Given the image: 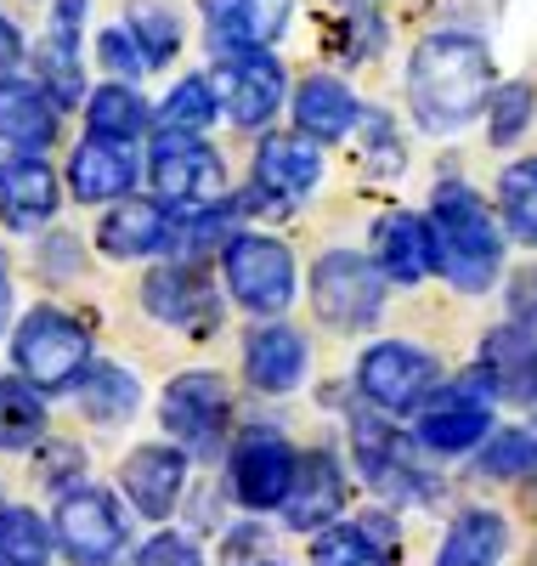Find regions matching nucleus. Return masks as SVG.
<instances>
[{"label": "nucleus", "mask_w": 537, "mask_h": 566, "mask_svg": "<svg viewBox=\"0 0 537 566\" xmlns=\"http://www.w3.org/2000/svg\"><path fill=\"white\" fill-rule=\"evenodd\" d=\"M509 544H515L509 515L493 510V504H470V510H459L448 522L430 566H498L509 555Z\"/></svg>", "instance_id": "cd10ccee"}, {"label": "nucleus", "mask_w": 537, "mask_h": 566, "mask_svg": "<svg viewBox=\"0 0 537 566\" xmlns=\"http://www.w3.org/2000/svg\"><path fill=\"white\" fill-rule=\"evenodd\" d=\"M141 312H148L154 323L176 328V335H192V340H204L221 328L227 317V301L215 290V277L204 272V261H159L148 266V277H141Z\"/></svg>", "instance_id": "2eb2a0df"}, {"label": "nucleus", "mask_w": 537, "mask_h": 566, "mask_svg": "<svg viewBox=\"0 0 537 566\" xmlns=\"http://www.w3.org/2000/svg\"><path fill=\"white\" fill-rule=\"evenodd\" d=\"M91 328L63 306H29L12 328V368L34 391H74L91 368Z\"/></svg>", "instance_id": "423d86ee"}, {"label": "nucleus", "mask_w": 537, "mask_h": 566, "mask_svg": "<svg viewBox=\"0 0 537 566\" xmlns=\"http://www.w3.org/2000/svg\"><path fill=\"white\" fill-rule=\"evenodd\" d=\"M52 549H57L52 527L29 504L0 515V566H52Z\"/></svg>", "instance_id": "58836bf2"}, {"label": "nucleus", "mask_w": 537, "mask_h": 566, "mask_svg": "<svg viewBox=\"0 0 537 566\" xmlns=\"http://www.w3.org/2000/svg\"><path fill=\"white\" fill-rule=\"evenodd\" d=\"M475 374L493 386L498 402L515 408H537V335L520 323H493L475 346Z\"/></svg>", "instance_id": "aec40b11"}, {"label": "nucleus", "mask_w": 537, "mask_h": 566, "mask_svg": "<svg viewBox=\"0 0 537 566\" xmlns=\"http://www.w3.org/2000/svg\"><path fill=\"white\" fill-rule=\"evenodd\" d=\"M339 7H351V0H339Z\"/></svg>", "instance_id": "8fccbe9b"}, {"label": "nucleus", "mask_w": 537, "mask_h": 566, "mask_svg": "<svg viewBox=\"0 0 537 566\" xmlns=\"http://www.w3.org/2000/svg\"><path fill=\"white\" fill-rule=\"evenodd\" d=\"M215 261H221V290L238 312L288 317V306H295V295H301V261L277 232L238 227Z\"/></svg>", "instance_id": "20e7f679"}, {"label": "nucleus", "mask_w": 537, "mask_h": 566, "mask_svg": "<svg viewBox=\"0 0 537 566\" xmlns=\"http://www.w3.org/2000/svg\"><path fill=\"white\" fill-rule=\"evenodd\" d=\"M204 7V34L215 52L232 45H277L295 23V0H199Z\"/></svg>", "instance_id": "a878e982"}, {"label": "nucleus", "mask_w": 537, "mask_h": 566, "mask_svg": "<svg viewBox=\"0 0 537 566\" xmlns=\"http://www.w3.org/2000/svg\"><path fill=\"white\" fill-rule=\"evenodd\" d=\"M63 136V108L40 80L7 74L0 80V148L7 154H45Z\"/></svg>", "instance_id": "b1692460"}, {"label": "nucleus", "mask_w": 537, "mask_h": 566, "mask_svg": "<svg viewBox=\"0 0 537 566\" xmlns=\"http://www.w3.org/2000/svg\"><path fill=\"white\" fill-rule=\"evenodd\" d=\"M243 386L261 391V397H295L312 374V335L288 317H255L243 328Z\"/></svg>", "instance_id": "dca6fc26"}, {"label": "nucleus", "mask_w": 537, "mask_h": 566, "mask_svg": "<svg viewBox=\"0 0 537 566\" xmlns=\"http://www.w3.org/2000/svg\"><path fill=\"white\" fill-rule=\"evenodd\" d=\"M45 437V391H34L23 374L0 380V448L29 453Z\"/></svg>", "instance_id": "c9c22d12"}, {"label": "nucleus", "mask_w": 537, "mask_h": 566, "mask_svg": "<svg viewBox=\"0 0 537 566\" xmlns=\"http://www.w3.org/2000/svg\"><path fill=\"white\" fill-rule=\"evenodd\" d=\"M481 125H486V148L509 154L515 142H526V130L537 125V85L531 80H498L493 97H486Z\"/></svg>", "instance_id": "72a5a7b5"}, {"label": "nucleus", "mask_w": 537, "mask_h": 566, "mask_svg": "<svg viewBox=\"0 0 537 566\" xmlns=\"http://www.w3.org/2000/svg\"><path fill=\"white\" fill-rule=\"evenodd\" d=\"M23 57H29V40H23L18 18H7V12H0V80H7V74H18V69H23Z\"/></svg>", "instance_id": "a18cd8bd"}, {"label": "nucleus", "mask_w": 537, "mask_h": 566, "mask_svg": "<svg viewBox=\"0 0 537 566\" xmlns=\"http://www.w3.org/2000/svg\"><path fill=\"white\" fill-rule=\"evenodd\" d=\"M52 538L69 566H125L130 555V515L108 488H69L57 493Z\"/></svg>", "instance_id": "f8f14e48"}, {"label": "nucleus", "mask_w": 537, "mask_h": 566, "mask_svg": "<svg viewBox=\"0 0 537 566\" xmlns=\"http://www.w3.org/2000/svg\"><path fill=\"white\" fill-rule=\"evenodd\" d=\"M362 97L351 80L339 74H306L295 80V91H288V119H295L301 136L323 142V148H334V142H346L351 130H362Z\"/></svg>", "instance_id": "4be33fe9"}, {"label": "nucleus", "mask_w": 537, "mask_h": 566, "mask_svg": "<svg viewBox=\"0 0 537 566\" xmlns=\"http://www.w3.org/2000/svg\"><path fill=\"white\" fill-rule=\"evenodd\" d=\"M295 470H301V448L277 424H243L227 442V493L250 515L283 510L288 488H295Z\"/></svg>", "instance_id": "9b49d317"}, {"label": "nucleus", "mask_w": 537, "mask_h": 566, "mask_svg": "<svg viewBox=\"0 0 537 566\" xmlns=\"http://www.w3.org/2000/svg\"><path fill=\"white\" fill-rule=\"evenodd\" d=\"M159 424L192 459H215L232 437V386L215 368H187L159 397Z\"/></svg>", "instance_id": "ddd939ff"}, {"label": "nucleus", "mask_w": 537, "mask_h": 566, "mask_svg": "<svg viewBox=\"0 0 537 566\" xmlns=\"http://www.w3.org/2000/svg\"><path fill=\"white\" fill-rule=\"evenodd\" d=\"M306 295L317 323L334 335H373L390 301V277L373 266L368 250H323L306 272Z\"/></svg>", "instance_id": "39448f33"}, {"label": "nucleus", "mask_w": 537, "mask_h": 566, "mask_svg": "<svg viewBox=\"0 0 537 566\" xmlns=\"http://www.w3.org/2000/svg\"><path fill=\"white\" fill-rule=\"evenodd\" d=\"M493 199H498V221L509 232V244L537 250V154H520L498 170Z\"/></svg>", "instance_id": "7c9ffc66"}, {"label": "nucleus", "mask_w": 537, "mask_h": 566, "mask_svg": "<svg viewBox=\"0 0 537 566\" xmlns=\"http://www.w3.org/2000/svg\"><path fill=\"white\" fill-rule=\"evenodd\" d=\"M243 566H277V560H243Z\"/></svg>", "instance_id": "de8ad7c7"}, {"label": "nucleus", "mask_w": 537, "mask_h": 566, "mask_svg": "<svg viewBox=\"0 0 537 566\" xmlns=\"http://www.w3.org/2000/svg\"><path fill=\"white\" fill-rule=\"evenodd\" d=\"M57 205H63V181L40 154H7L0 159V227L7 232L52 227Z\"/></svg>", "instance_id": "5701e85b"}, {"label": "nucleus", "mask_w": 537, "mask_h": 566, "mask_svg": "<svg viewBox=\"0 0 537 566\" xmlns=\"http://www.w3.org/2000/svg\"><path fill=\"white\" fill-rule=\"evenodd\" d=\"M373 266L390 277V290H419L424 277H435V232L424 210H385L373 221Z\"/></svg>", "instance_id": "412c9836"}, {"label": "nucleus", "mask_w": 537, "mask_h": 566, "mask_svg": "<svg viewBox=\"0 0 537 566\" xmlns=\"http://www.w3.org/2000/svg\"><path fill=\"white\" fill-rule=\"evenodd\" d=\"M74 397H80V413H85L91 424L119 431V424H130L136 408H141V380H136L125 363H91L85 380L74 386Z\"/></svg>", "instance_id": "c85d7f7f"}, {"label": "nucleus", "mask_w": 537, "mask_h": 566, "mask_svg": "<svg viewBox=\"0 0 537 566\" xmlns=\"http://www.w3.org/2000/svg\"><path fill=\"white\" fill-rule=\"evenodd\" d=\"M125 29L136 34V45H141V57H148V69H170L176 52L187 45V18H181L176 0H130Z\"/></svg>", "instance_id": "2f4dec72"}, {"label": "nucleus", "mask_w": 537, "mask_h": 566, "mask_svg": "<svg viewBox=\"0 0 537 566\" xmlns=\"http://www.w3.org/2000/svg\"><path fill=\"white\" fill-rule=\"evenodd\" d=\"M424 216L435 232V277L459 295H493L504 283V261H509V232L498 210L470 181L442 176L430 187Z\"/></svg>", "instance_id": "f03ea898"}, {"label": "nucleus", "mask_w": 537, "mask_h": 566, "mask_svg": "<svg viewBox=\"0 0 537 566\" xmlns=\"http://www.w3.org/2000/svg\"><path fill=\"white\" fill-rule=\"evenodd\" d=\"M130 566H210L204 560V544L192 533H176V527H159L148 544H136Z\"/></svg>", "instance_id": "79ce46f5"}, {"label": "nucleus", "mask_w": 537, "mask_h": 566, "mask_svg": "<svg viewBox=\"0 0 537 566\" xmlns=\"http://www.w3.org/2000/svg\"><path fill=\"white\" fill-rule=\"evenodd\" d=\"M215 91H221V119L238 130H272V119L288 108V69L272 45H232V52H215L210 69Z\"/></svg>", "instance_id": "9d476101"}, {"label": "nucleus", "mask_w": 537, "mask_h": 566, "mask_svg": "<svg viewBox=\"0 0 537 566\" xmlns=\"http://www.w3.org/2000/svg\"><path fill=\"white\" fill-rule=\"evenodd\" d=\"M187 476H192V453L187 448H176V442H141L119 464V493L130 499L136 515H148V522H170L181 493H187Z\"/></svg>", "instance_id": "a211bd4d"}, {"label": "nucleus", "mask_w": 537, "mask_h": 566, "mask_svg": "<svg viewBox=\"0 0 537 566\" xmlns=\"http://www.w3.org/2000/svg\"><path fill=\"white\" fill-rule=\"evenodd\" d=\"M176 210L159 199H114L96 216V250L108 261H165L170 255Z\"/></svg>", "instance_id": "6ab92c4d"}, {"label": "nucleus", "mask_w": 537, "mask_h": 566, "mask_svg": "<svg viewBox=\"0 0 537 566\" xmlns=\"http://www.w3.org/2000/svg\"><path fill=\"white\" fill-rule=\"evenodd\" d=\"M362 159L379 170V176H402L408 170V148H402V136H397V119L390 114H362Z\"/></svg>", "instance_id": "ea45409f"}, {"label": "nucleus", "mask_w": 537, "mask_h": 566, "mask_svg": "<svg viewBox=\"0 0 537 566\" xmlns=\"http://www.w3.org/2000/svg\"><path fill=\"white\" fill-rule=\"evenodd\" d=\"M312 566H397V522L385 510H368L357 522L312 533Z\"/></svg>", "instance_id": "bb28decb"}, {"label": "nucleus", "mask_w": 537, "mask_h": 566, "mask_svg": "<svg viewBox=\"0 0 537 566\" xmlns=\"http://www.w3.org/2000/svg\"><path fill=\"white\" fill-rule=\"evenodd\" d=\"M531 431H537V424H531Z\"/></svg>", "instance_id": "3c124183"}, {"label": "nucleus", "mask_w": 537, "mask_h": 566, "mask_svg": "<svg viewBox=\"0 0 537 566\" xmlns=\"http://www.w3.org/2000/svg\"><path fill=\"white\" fill-rule=\"evenodd\" d=\"M498 85V63L493 45H486L475 29H430L419 34V45L408 52V114L424 136H459L486 114V97Z\"/></svg>", "instance_id": "f257e3e1"}, {"label": "nucleus", "mask_w": 537, "mask_h": 566, "mask_svg": "<svg viewBox=\"0 0 537 566\" xmlns=\"http://www.w3.org/2000/svg\"><path fill=\"white\" fill-rule=\"evenodd\" d=\"M475 476L486 482H531L537 476V431L531 424H498L475 448Z\"/></svg>", "instance_id": "f704fd0d"}, {"label": "nucleus", "mask_w": 537, "mask_h": 566, "mask_svg": "<svg viewBox=\"0 0 537 566\" xmlns=\"http://www.w3.org/2000/svg\"><path fill=\"white\" fill-rule=\"evenodd\" d=\"M0 515H7V499H0Z\"/></svg>", "instance_id": "09e8293b"}, {"label": "nucleus", "mask_w": 537, "mask_h": 566, "mask_svg": "<svg viewBox=\"0 0 537 566\" xmlns=\"http://www.w3.org/2000/svg\"><path fill=\"white\" fill-rule=\"evenodd\" d=\"M34 80L52 91V103L69 114V108H85V74H80V34L69 29H52L40 40V52H34Z\"/></svg>", "instance_id": "473e14b6"}, {"label": "nucleus", "mask_w": 537, "mask_h": 566, "mask_svg": "<svg viewBox=\"0 0 537 566\" xmlns=\"http://www.w3.org/2000/svg\"><path fill=\"white\" fill-rule=\"evenodd\" d=\"M148 187H154V199L176 216L232 199L227 159H221L215 142H204V130H165L159 125L154 148H148Z\"/></svg>", "instance_id": "1a4fd4ad"}, {"label": "nucleus", "mask_w": 537, "mask_h": 566, "mask_svg": "<svg viewBox=\"0 0 537 566\" xmlns=\"http://www.w3.org/2000/svg\"><path fill=\"white\" fill-rule=\"evenodd\" d=\"M346 431H351V464H357V476L390 510H419V504L442 499V476L424 464V448L413 442V431H402L390 413H379V408L362 402V408H351Z\"/></svg>", "instance_id": "7ed1b4c3"}, {"label": "nucleus", "mask_w": 537, "mask_h": 566, "mask_svg": "<svg viewBox=\"0 0 537 566\" xmlns=\"http://www.w3.org/2000/svg\"><path fill=\"white\" fill-rule=\"evenodd\" d=\"M80 464H85V453H80L74 442H52V448H45V464H40V482L63 493V488L80 476Z\"/></svg>", "instance_id": "c03bdc74"}, {"label": "nucleus", "mask_w": 537, "mask_h": 566, "mask_svg": "<svg viewBox=\"0 0 537 566\" xmlns=\"http://www.w3.org/2000/svg\"><path fill=\"white\" fill-rule=\"evenodd\" d=\"M96 63L108 69V80H141V74H154L148 69V57H141V45H136V34L125 29V23H114V29H103L96 34Z\"/></svg>", "instance_id": "a19ab883"}, {"label": "nucleus", "mask_w": 537, "mask_h": 566, "mask_svg": "<svg viewBox=\"0 0 537 566\" xmlns=\"http://www.w3.org/2000/svg\"><path fill=\"white\" fill-rule=\"evenodd\" d=\"M141 165L130 142H108V136H85L80 148L69 154V193L80 205H114L130 199Z\"/></svg>", "instance_id": "393cba45"}, {"label": "nucleus", "mask_w": 537, "mask_h": 566, "mask_svg": "<svg viewBox=\"0 0 537 566\" xmlns=\"http://www.w3.org/2000/svg\"><path fill=\"white\" fill-rule=\"evenodd\" d=\"M346 504H351V476H346V459L334 448H306L301 470H295V488L283 499V527L288 533H323L334 522H346Z\"/></svg>", "instance_id": "f3484780"}, {"label": "nucleus", "mask_w": 537, "mask_h": 566, "mask_svg": "<svg viewBox=\"0 0 537 566\" xmlns=\"http://www.w3.org/2000/svg\"><path fill=\"white\" fill-rule=\"evenodd\" d=\"M7 323H12V261L0 250V335H7Z\"/></svg>", "instance_id": "49530a36"}, {"label": "nucleus", "mask_w": 537, "mask_h": 566, "mask_svg": "<svg viewBox=\"0 0 537 566\" xmlns=\"http://www.w3.org/2000/svg\"><path fill=\"white\" fill-rule=\"evenodd\" d=\"M385 45H390V18L373 7V0H351L334 23V52L346 63H373Z\"/></svg>", "instance_id": "4c0bfd02"}, {"label": "nucleus", "mask_w": 537, "mask_h": 566, "mask_svg": "<svg viewBox=\"0 0 537 566\" xmlns=\"http://www.w3.org/2000/svg\"><path fill=\"white\" fill-rule=\"evenodd\" d=\"M442 380H448L442 357L419 340H368L351 368V391L390 419H413Z\"/></svg>", "instance_id": "6e6552de"}, {"label": "nucleus", "mask_w": 537, "mask_h": 566, "mask_svg": "<svg viewBox=\"0 0 537 566\" xmlns=\"http://www.w3.org/2000/svg\"><path fill=\"white\" fill-rule=\"evenodd\" d=\"M323 187V142L301 130H261L250 159V193H238L243 210H295Z\"/></svg>", "instance_id": "4468645a"}, {"label": "nucleus", "mask_w": 537, "mask_h": 566, "mask_svg": "<svg viewBox=\"0 0 537 566\" xmlns=\"http://www.w3.org/2000/svg\"><path fill=\"white\" fill-rule=\"evenodd\" d=\"M159 125V114L148 108V97L130 85V80H108L85 97V130L91 136H108V142H141Z\"/></svg>", "instance_id": "c756f323"}, {"label": "nucleus", "mask_w": 537, "mask_h": 566, "mask_svg": "<svg viewBox=\"0 0 537 566\" xmlns=\"http://www.w3.org/2000/svg\"><path fill=\"white\" fill-rule=\"evenodd\" d=\"M221 119V91L210 74H181L170 85V97L159 103V125L165 130H210Z\"/></svg>", "instance_id": "e433bc0d"}, {"label": "nucleus", "mask_w": 537, "mask_h": 566, "mask_svg": "<svg viewBox=\"0 0 537 566\" xmlns=\"http://www.w3.org/2000/svg\"><path fill=\"white\" fill-rule=\"evenodd\" d=\"M493 431H498V397H493V386H486L475 368L442 380L424 397V408L413 413V442L430 459H464Z\"/></svg>", "instance_id": "0eeeda50"}, {"label": "nucleus", "mask_w": 537, "mask_h": 566, "mask_svg": "<svg viewBox=\"0 0 537 566\" xmlns=\"http://www.w3.org/2000/svg\"><path fill=\"white\" fill-rule=\"evenodd\" d=\"M504 317L537 335V261H520L515 272H504Z\"/></svg>", "instance_id": "37998d69"}]
</instances>
